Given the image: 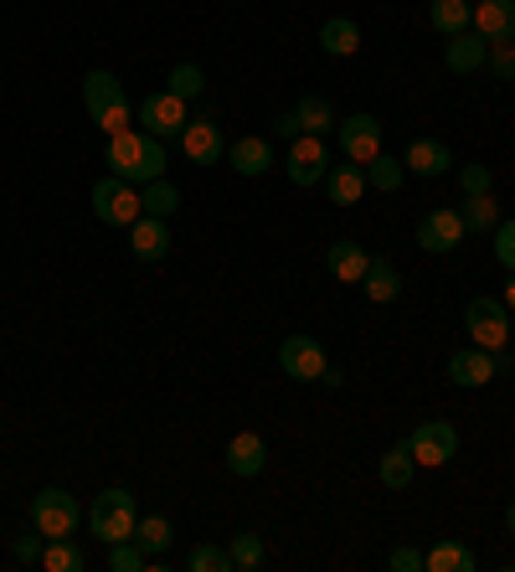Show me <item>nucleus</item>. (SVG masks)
Masks as SVG:
<instances>
[{
	"instance_id": "24",
	"label": "nucleus",
	"mask_w": 515,
	"mask_h": 572,
	"mask_svg": "<svg viewBox=\"0 0 515 572\" xmlns=\"http://www.w3.org/2000/svg\"><path fill=\"white\" fill-rule=\"evenodd\" d=\"M320 46L330 58H356L361 52V27H356L351 15H330L320 27Z\"/></svg>"
},
{
	"instance_id": "27",
	"label": "nucleus",
	"mask_w": 515,
	"mask_h": 572,
	"mask_svg": "<svg viewBox=\"0 0 515 572\" xmlns=\"http://www.w3.org/2000/svg\"><path fill=\"white\" fill-rule=\"evenodd\" d=\"M295 114H299V129H305V135H330V129L340 124L330 98H320V93H305V98L295 104Z\"/></svg>"
},
{
	"instance_id": "25",
	"label": "nucleus",
	"mask_w": 515,
	"mask_h": 572,
	"mask_svg": "<svg viewBox=\"0 0 515 572\" xmlns=\"http://www.w3.org/2000/svg\"><path fill=\"white\" fill-rule=\"evenodd\" d=\"M428 21H433L439 37H459V31H474V6L470 0H433Z\"/></svg>"
},
{
	"instance_id": "9",
	"label": "nucleus",
	"mask_w": 515,
	"mask_h": 572,
	"mask_svg": "<svg viewBox=\"0 0 515 572\" xmlns=\"http://www.w3.org/2000/svg\"><path fill=\"white\" fill-rule=\"evenodd\" d=\"M340 155L351 160V166H367L382 155V119L377 114H351V119H340Z\"/></svg>"
},
{
	"instance_id": "3",
	"label": "nucleus",
	"mask_w": 515,
	"mask_h": 572,
	"mask_svg": "<svg viewBox=\"0 0 515 572\" xmlns=\"http://www.w3.org/2000/svg\"><path fill=\"white\" fill-rule=\"evenodd\" d=\"M134 496L130 490H103V496H93V516H89V527H93V537H99L103 547H114V542H130L134 537Z\"/></svg>"
},
{
	"instance_id": "14",
	"label": "nucleus",
	"mask_w": 515,
	"mask_h": 572,
	"mask_svg": "<svg viewBox=\"0 0 515 572\" xmlns=\"http://www.w3.org/2000/svg\"><path fill=\"white\" fill-rule=\"evenodd\" d=\"M490 377H501V366H495V351L485 346H464L449 356V382L454 387H485Z\"/></svg>"
},
{
	"instance_id": "10",
	"label": "nucleus",
	"mask_w": 515,
	"mask_h": 572,
	"mask_svg": "<svg viewBox=\"0 0 515 572\" xmlns=\"http://www.w3.org/2000/svg\"><path fill=\"white\" fill-rule=\"evenodd\" d=\"M186 119H192V108H186V98H176V93H150L145 104H140V124H145V135L155 139H181V129H186Z\"/></svg>"
},
{
	"instance_id": "28",
	"label": "nucleus",
	"mask_w": 515,
	"mask_h": 572,
	"mask_svg": "<svg viewBox=\"0 0 515 572\" xmlns=\"http://www.w3.org/2000/svg\"><path fill=\"white\" fill-rule=\"evenodd\" d=\"M423 572H474V552L464 542H439L423 552Z\"/></svg>"
},
{
	"instance_id": "2",
	"label": "nucleus",
	"mask_w": 515,
	"mask_h": 572,
	"mask_svg": "<svg viewBox=\"0 0 515 572\" xmlns=\"http://www.w3.org/2000/svg\"><path fill=\"white\" fill-rule=\"evenodd\" d=\"M83 104H89V119L99 124L103 135H119V129H134V108H130V93L119 89L114 73L93 67L83 77Z\"/></svg>"
},
{
	"instance_id": "13",
	"label": "nucleus",
	"mask_w": 515,
	"mask_h": 572,
	"mask_svg": "<svg viewBox=\"0 0 515 572\" xmlns=\"http://www.w3.org/2000/svg\"><path fill=\"white\" fill-rule=\"evenodd\" d=\"M459 242H464V217L454 207L428 211L423 222H418V248L423 253H454Z\"/></svg>"
},
{
	"instance_id": "12",
	"label": "nucleus",
	"mask_w": 515,
	"mask_h": 572,
	"mask_svg": "<svg viewBox=\"0 0 515 572\" xmlns=\"http://www.w3.org/2000/svg\"><path fill=\"white\" fill-rule=\"evenodd\" d=\"M284 170H289V181L295 186H320L325 170H330V150H325V139L320 135H299L295 145H289Z\"/></svg>"
},
{
	"instance_id": "42",
	"label": "nucleus",
	"mask_w": 515,
	"mask_h": 572,
	"mask_svg": "<svg viewBox=\"0 0 515 572\" xmlns=\"http://www.w3.org/2000/svg\"><path fill=\"white\" fill-rule=\"evenodd\" d=\"M42 547H47L42 531L37 537H16V562H42Z\"/></svg>"
},
{
	"instance_id": "36",
	"label": "nucleus",
	"mask_w": 515,
	"mask_h": 572,
	"mask_svg": "<svg viewBox=\"0 0 515 572\" xmlns=\"http://www.w3.org/2000/svg\"><path fill=\"white\" fill-rule=\"evenodd\" d=\"M227 552H233V572H253L258 562H264V542H258L253 531H237Z\"/></svg>"
},
{
	"instance_id": "8",
	"label": "nucleus",
	"mask_w": 515,
	"mask_h": 572,
	"mask_svg": "<svg viewBox=\"0 0 515 572\" xmlns=\"http://www.w3.org/2000/svg\"><path fill=\"white\" fill-rule=\"evenodd\" d=\"M181 155H186L192 166H217L222 155H227L217 114H192V119H186V129H181Z\"/></svg>"
},
{
	"instance_id": "7",
	"label": "nucleus",
	"mask_w": 515,
	"mask_h": 572,
	"mask_svg": "<svg viewBox=\"0 0 515 572\" xmlns=\"http://www.w3.org/2000/svg\"><path fill=\"white\" fill-rule=\"evenodd\" d=\"M408 449H412V459H418L423 469H439V465H449V459L459 454V428L454 423H443V418H428V423L412 428Z\"/></svg>"
},
{
	"instance_id": "15",
	"label": "nucleus",
	"mask_w": 515,
	"mask_h": 572,
	"mask_svg": "<svg viewBox=\"0 0 515 572\" xmlns=\"http://www.w3.org/2000/svg\"><path fill=\"white\" fill-rule=\"evenodd\" d=\"M130 248L140 263H161V258L171 253V222H165V217H140V222H130Z\"/></svg>"
},
{
	"instance_id": "33",
	"label": "nucleus",
	"mask_w": 515,
	"mask_h": 572,
	"mask_svg": "<svg viewBox=\"0 0 515 572\" xmlns=\"http://www.w3.org/2000/svg\"><path fill=\"white\" fill-rule=\"evenodd\" d=\"M367 186H377V191H398L402 181H408V166H402V160H392V155H377V160H367Z\"/></svg>"
},
{
	"instance_id": "38",
	"label": "nucleus",
	"mask_w": 515,
	"mask_h": 572,
	"mask_svg": "<svg viewBox=\"0 0 515 572\" xmlns=\"http://www.w3.org/2000/svg\"><path fill=\"white\" fill-rule=\"evenodd\" d=\"M490 73L501 83H515V42H490Z\"/></svg>"
},
{
	"instance_id": "35",
	"label": "nucleus",
	"mask_w": 515,
	"mask_h": 572,
	"mask_svg": "<svg viewBox=\"0 0 515 572\" xmlns=\"http://www.w3.org/2000/svg\"><path fill=\"white\" fill-rule=\"evenodd\" d=\"M186 568H192V572H233V552H227V547L202 542V547H192Z\"/></svg>"
},
{
	"instance_id": "37",
	"label": "nucleus",
	"mask_w": 515,
	"mask_h": 572,
	"mask_svg": "<svg viewBox=\"0 0 515 572\" xmlns=\"http://www.w3.org/2000/svg\"><path fill=\"white\" fill-rule=\"evenodd\" d=\"M145 562H150L145 547L134 542V537H130V542H114V547H109V568H114V572H140Z\"/></svg>"
},
{
	"instance_id": "40",
	"label": "nucleus",
	"mask_w": 515,
	"mask_h": 572,
	"mask_svg": "<svg viewBox=\"0 0 515 572\" xmlns=\"http://www.w3.org/2000/svg\"><path fill=\"white\" fill-rule=\"evenodd\" d=\"M459 191H464V196L490 191V166H464V170H459Z\"/></svg>"
},
{
	"instance_id": "29",
	"label": "nucleus",
	"mask_w": 515,
	"mask_h": 572,
	"mask_svg": "<svg viewBox=\"0 0 515 572\" xmlns=\"http://www.w3.org/2000/svg\"><path fill=\"white\" fill-rule=\"evenodd\" d=\"M134 542L145 547V558H161L165 547L176 542V527H171V516H140V521H134Z\"/></svg>"
},
{
	"instance_id": "31",
	"label": "nucleus",
	"mask_w": 515,
	"mask_h": 572,
	"mask_svg": "<svg viewBox=\"0 0 515 572\" xmlns=\"http://www.w3.org/2000/svg\"><path fill=\"white\" fill-rule=\"evenodd\" d=\"M140 207H145V217H165V222H171V217L181 211V191L161 176V181L140 186Z\"/></svg>"
},
{
	"instance_id": "18",
	"label": "nucleus",
	"mask_w": 515,
	"mask_h": 572,
	"mask_svg": "<svg viewBox=\"0 0 515 572\" xmlns=\"http://www.w3.org/2000/svg\"><path fill=\"white\" fill-rule=\"evenodd\" d=\"M443 62H449V73H480L490 62V42L480 37V31H459V37H449V52H443Z\"/></svg>"
},
{
	"instance_id": "11",
	"label": "nucleus",
	"mask_w": 515,
	"mask_h": 572,
	"mask_svg": "<svg viewBox=\"0 0 515 572\" xmlns=\"http://www.w3.org/2000/svg\"><path fill=\"white\" fill-rule=\"evenodd\" d=\"M279 366H284V377H295V382H320L330 356H325V346L315 335H289L279 346Z\"/></svg>"
},
{
	"instance_id": "41",
	"label": "nucleus",
	"mask_w": 515,
	"mask_h": 572,
	"mask_svg": "<svg viewBox=\"0 0 515 572\" xmlns=\"http://www.w3.org/2000/svg\"><path fill=\"white\" fill-rule=\"evenodd\" d=\"M387 568L392 572H423V552H418V547H398V552L387 558Z\"/></svg>"
},
{
	"instance_id": "46",
	"label": "nucleus",
	"mask_w": 515,
	"mask_h": 572,
	"mask_svg": "<svg viewBox=\"0 0 515 572\" xmlns=\"http://www.w3.org/2000/svg\"><path fill=\"white\" fill-rule=\"evenodd\" d=\"M505 531H511V537H515V506H511V511H505Z\"/></svg>"
},
{
	"instance_id": "39",
	"label": "nucleus",
	"mask_w": 515,
	"mask_h": 572,
	"mask_svg": "<svg viewBox=\"0 0 515 572\" xmlns=\"http://www.w3.org/2000/svg\"><path fill=\"white\" fill-rule=\"evenodd\" d=\"M495 258H501V269L515 273V217H505V222L495 227Z\"/></svg>"
},
{
	"instance_id": "6",
	"label": "nucleus",
	"mask_w": 515,
	"mask_h": 572,
	"mask_svg": "<svg viewBox=\"0 0 515 572\" xmlns=\"http://www.w3.org/2000/svg\"><path fill=\"white\" fill-rule=\"evenodd\" d=\"M464 320H470L474 346L505 351V341H511V310H505V300H495V294H474V300L464 304Z\"/></svg>"
},
{
	"instance_id": "19",
	"label": "nucleus",
	"mask_w": 515,
	"mask_h": 572,
	"mask_svg": "<svg viewBox=\"0 0 515 572\" xmlns=\"http://www.w3.org/2000/svg\"><path fill=\"white\" fill-rule=\"evenodd\" d=\"M402 166H408L412 176L433 181V176H443V170L454 166V155H449V145H443V139H412L408 155H402Z\"/></svg>"
},
{
	"instance_id": "17",
	"label": "nucleus",
	"mask_w": 515,
	"mask_h": 572,
	"mask_svg": "<svg viewBox=\"0 0 515 572\" xmlns=\"http://www.w3.org/2000/svg\"><path fill=\"white\" fill-rule=\"evenodd\" d=\"M367 263H371V253L361 248V242H351V238H340V242L325 248V269L336 273L340 284H361V279H367Z\"/></svg>"
},
{
	"instance_id": "1",
	"label": "nucleus",
	"mask_w": 515,
	"mask_h": 572,
	"mask_svg": "<svg viewBox=\"0 0 515 572\" xmlns=\"http://www.w3.org/2000/svg\"><path fill=\"white\" fill-rule=\"evenodd\" d=\"M103 166L114 170L119 181L130 186H150L165 176V139L145 135V129H119V135H109V150H103Z\"/></svg>"
},
{
	"instance_id": "4",
	"label": "nucleus",
	"mask_w": 515,
	"mask_h": 572,
	"mask_svg": "<svg viewBox=\"0 0 515 572\" xmlns=\"http://www.w3.org/2000/svg\"><path fill=\"white\" fill-rule=\"evenodd\" d=\"M93 217H99L103 227H130L145 217V207H140V191H134L130 181H119L114 170L109 176H99L93 181Z\"/></svg>"
},
{
	"instance_id": "21",
	"label": "nucleus",
	"mask_w": 515,
	"mask_h": 572,
	"mask_svg": "<svg viewBox=\"0 0 515 572\" xmlns=\"http://www.w3.org/2000/svg\"><path fill=\"white\" fill-rule=\"evenodd\" d=\"M264 465H268V444L258 434H237L233 444H227V469H233V475L253 480V475H264Z\"/></svg>"
},
{
	"instance_id": "5",
	"label": "nucleus",
	"mask_w": 515,
	"mask_h": 572,
	"mask_svg": "<svg viewBox=\"0 0 515 572\" xmlns=\"http://www.w3.org/2000/svg\"><path fill=\"white\" fill-rule=\"evenodd\" d=\"M78 521H83L78 500L68 496V490H58V485H47V490L31 496V527L42 531L47 542H52V537H73Z\"/></svg>"
},
{
	"instance_id": "32",
	"label": "nucleus",
	"mask_w": 515,
	"mask_h": 572,
	"mask_svg": "<svg viewBox=\"0 0 515 572\" xmlns=\"http://www.w3.org/2000/svg\"><path fill=\"white\" fill-rule=\"evenodd\" d=\"M412 469H418V459H412L408 444H398V449L382 454V485H387V490H408V485H412Z\"/></svg>"
},
{
	"instance_id": "34",
	"label": "nucleus",
	"mask_w": 515,
	"mask_h": 572,
	"mask_svg": "<svg viewBox=\"0 0 515 572\" xmlns=\"http://www.w3.org/2000/svg\"><path fill=\"white\" fill-rule=\"evenodd\" d=\"M165 89L176 93V98H186V104H192V98H202L206 73L196 67V62H176V67H171V77H165Z\"/></svg>"
},
{
	"instance_id": "16",
	"label": "nucleus",
	"mask_w": 515,
	"mask_h": 572,
	"mask_svg": "<svg viewBox=\"0 0 515 572\" xmlns=\"http://www.w3.org/2000/svg\"><path fill=\"white\" fill-rule=\"evenodd\" d=\"M474 31L485 42H515V0H480L474 6Z\"/></svg>"
},
{
	"instance_id": "30",
	"label": "nucleus",
	"mask_w": 515,
	"mask_h": 572,
	"mask_svg": "<svg viewBox=\"0 0 515 572\" xmlns=\"http://www.w3.org/2000/svg\"><path fill=\"white\" fill-rule=\"evenodd\" d=\"M464 232H495L501 227V207H495V196L480 191V196H464Z\"/></svg>"
},
{
	"instance_id": "26",
	"label": "nucleus",
	"mask_w": 515,
	"mask_h": 572,
	"mask_svg": "<svg viewBox=\"0 0 515 572\" xmlns=\"http://www.w3.org/2000/svg\"><path fill=\"white\" fill-rule=\"evenodd\" d=\"M42 568L47 572H89V552L73 542V537H52L42 547Z\"/></svg>"
},
{
	"instance_id": "45",
	"label": "nucleus",
	"mask_w": 515,
	"mask_h": 572,
	"mask_svg": "<svg viewBox=\"0 0 515 572\" xmlns=\"http://www.w3.org/2000/svg\"><path fill=\"white\" fill-rule=\"evenodd\" d=\"M505 310L515 315V273H511V284H505Z\"/></svg>"
},
{
	"instance_id": "43",
	"label": "nucleus",
	"mask_w": 515,
	"mask_h": 572,
	"mask_svg": "<svg viewBox=\"0 0 515 572\" xmlns=\"http://www.w3.org/2000/svg\"><path fill=\"white\" fill-rule=\"evenodd\" d=\"M274 135H284V139H299V135H305V129H299V114H295V108H284L279 119H274Z\"/></svg>"
},
{
	"instance_id": "22",
	"label": "nucleus",
	"mask_w": 515,
	"mask_h": 572,
	"mask_svg": "<svg viewBox=\"0 0 515 572\" xmlns=\"http://www.w3.org/2000/svg\"><path fill=\"white\" fill-rule=\"evenodd\" d=\"M320 186L330 191V201H336V207H356V201L367 196V170H361V166H330Z\"/></svg>"
},
{
	"instance_id": "20",
	"label": "nucleus",
	"mask_w": 515,
	"mask_h": 572,
	"mask_svg": "<svg viewBox=\"0 0 515 572\" xmlns=\"http://www.w3.org/2000/svg\"><path fill=\"white\" fill-rule=\"evenodd\" d=\"M227 166L237 170V176H264L268 166H274V150H268V139H258V135H243V139H233L227 145Z\"/></svg>"
},
{
	"instance_id": "44",
	"label": "nucleus",
	"mask_w": 515,
	"mask_h": 572,
	"mask_svg": "<svg viewBox=\"0 0 515 572\" xmlns=\"http://www.w3.org/2000/svg\"><path fill=\"white\" fill-rule=\"evenodd\" d=\"M320 382H325V387H340V382H346V372H340V366H325Z\"/></svg>"
},
{
	"instance_id": "23",
	"label": "nucleus",
	"mask_w": 515,
	"mask_h": 572,
	"mask_svg": "<svg viewBox=\"0 0 515 572\" xmlns=\"http://www.w3.org/2000/svg\"><path fill=\"white\" fill-rule=\"evenodd\" d=\"M367 300L371 304H392V300H402V273L392 269V258H371L367 263Z\"/></svg>"
}]
</instances>
